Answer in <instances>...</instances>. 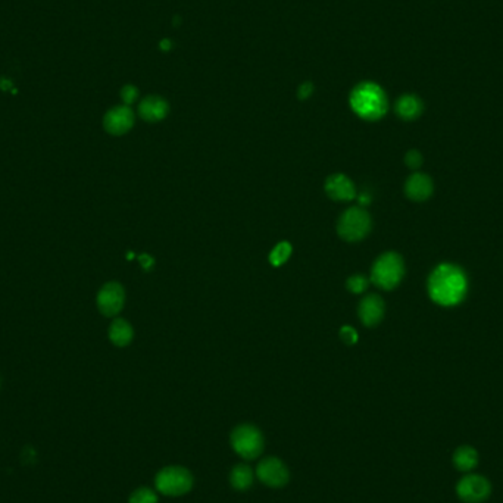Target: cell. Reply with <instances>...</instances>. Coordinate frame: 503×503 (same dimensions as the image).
Here are the masks:
<instances>
[{"instance_id":"cell-7","label":"cell","mask_w":503,"mask_h":503,"mask_svg":"<svg viewBox=\"0 0 503 503\" xmlns=\"http://www.w3.org/2000/svg\"><path fill=\"white\" fill-rule=\"evenodd\" d=\"M256 477L259 478V482L263 484H267L268 487H283L289 483V469H287L285 464L274 457L263 458L258 467H256Z\"/></svg>"},{"instance_id":"cell-12","label":"cell","mask_w":503,"mask_h":503,"mask_svg":"<svg viewBox=\"0 0 503 503\" xmlns=\"http://www.w3.org/2000/svg\"><path fill=\"white\" fill-rule=\"evenodd\" d=\"M357 315L367 327H375L385 317V302L377 295H370L359 303Z\"/></svg>"},{"instance_id":"cell-1","label":"cell","mask_w":503,"mask_h":503,"mask_svg":"<svg viewBox=\"0 0 503 503\" xmlns=\"http://www.w3.org/2000/svg\"><path fill=\"white\" fill-rule=\"evenodd\" d=\"M468 293V278L465 273L453 263H440L428 278V295L440 306H457Z\"/></svg>"},{"instance_id":"cell-16","label":"cell","mask_w":503,"mask_h":503,"mask_svg":"<svg viewBox=\"0 0 503 503\" xmlns=\"http://www.w3.org/2000/svg\"><path fill=\"white\" fill-rule=\"evenodd\" d=\"M133 327L126 320H115L109 327V339L118 347L127 346L133 340Z\"/></svg>"},{"instance_id":"cell-13","label":"cell","mask_w":503,"mask_h":503,"mask_svg":"<svg viewBox=\"0 0 503 503\" xmlns=\"http://www.w3.org/2000/svg\"><path fill=\"white\" fill-rule=\"evenodd\" d=\"M435 191V184L427 174L415 173L412 174L405 184V193L414 202H424L431 198Z\"/></svg>"},{"instance_id":"cell-27","label":"cell","mask_w":503,"mask_h":503,"mask_svg":"<svg viewBox=\"0 0 503 503\" xmlns=\"http://www.w3.org/2000/svg\"><path fill=\"white\" fill-rule=\"evenodd\" d=\"M359 202H361V205H367L370 202V198L362 195V196H359Z\"/></svg>"},{"instance_id":"cell-11","label":"cell","mask_w":503,"mask_h":503,"mask_svg":"<svg viewBox=\"0 0 503 503\" xmlns=\"http://www.w3.org/2000/svg\"><path fill=\"white\" fill-rule=\"evenodd\" d=\"M325 191L332 200L349 202L356 198L355 184L345 174H334L325 181Z\"/></svg>"},{"instance_id":"cell-24","label":"cell","mask_w":503,"mask_h":503,"mask_svg":"<svg viewBox=\"0 0 503 503\" xmlns=\"http://www.w3.org/2000/svg\"><path fill=\"white\" fill-rule=\"evenodd\" d=\"M340 337L346 345H355L357 342V334L352 327H343L340 330Z\"/></svg>"},{"instance_id":"cell-2","label":"cell","mask_w":503,"mask_h":503,"mask_svg":"<svg viewBox=\"0 0 503 503\" xmlns=\"http://www.w3.org/2000/svg\"><path fill=\"white\" fill-rule=\"evenodd\" d=\"M350 106L356 115L377 121L386 115L389 109L387 96L380 86L374 83H362L353 88L350 94Z\"/></svg>"},{"instance_id":"cell-22","label":"cell","mask_w":503,"mask_h":503,"mask_svg":"<svg viewBox=\"0 0 503 503\" xmlns=\"http://www.w3.org/2000/svg\"><path fill=\"white\" fill-rule=\"evenodd\" d=\"M424 158L418 151H410L405 156V163L408 165V168L411 170H418V168L422 165Z\"/></svg>"},{"instance_id":"cell-4","label":"cell","mask_w":503,"mask_h":503,"mask_svg":"<svg viewBox=\"0 0 503 503\" xmlns=\"http://www.w3.org/2000/svg\"><path fill=\"white\" fill-rule=\"evenodd\" d=\"M231 446L238 457L252 461L260 457L263 452V436L260 430L252 424L237 425L230 436Z\"/></svg>"},{"instance_id":"cell-26","label":"cell","mask_w":503,"mask_h":503,"mask_svg":"<svg viewBox=\"0 0 503 503\" xmlns=\"http://www.w3.org/2000/svg\"><path fill=\"white\" fill-rule=\"evenodd\" d=\"M140 262H141V267L145 268V270H151L152 265H153V259L149 256V255H141L140 258Z\"/></svg>"},{"instance_id":"cell-8","label":"cell","mask_w":503,"mask_h":503,"mask_svg":"<svg viewBox=\"0 0 503 503\" xmlns=\"http://www.w3.org/2000/svg\"><path fill=\"white\" fill-rule=\"evenodd\" d=\"M490 492L492 486L487 478L478 474L464 477L457 486L458 496L467 503H482L490 496Z\"/></svg>"},{"instance_id":"cell-17","label":"cell","mask_w":503,"mask_h":503,"mask_svg":"<svg viewBox=\"0 0 503 503\" xmlns=\"http://www.w3.org/2000/svg\"><path fill=\"white\" fill-rule=\"evenodd\" d=\"M230 483L238 492H245V490L250 489V486L253 484L252 468L246 464L235 465L230 472Z\"/></svg>"},{"instance_id":"cell-9","label":"cell","mask_w":503,"mask_h":503,"mask_svg":"<svg viewBox=\"0 0 503 503\" xmlns=\"http://www.w3.org/2000/svg\"><path fill=\"white\" fill-rule=\"evenodd\" d=\"M126 292L119 283H106L98 295V308L105 317H115L124 306Z\"/></svg>"},{"instance_id":"cell-25","label":"cell","mask_w":503,"mask_h":503,"mask_svg":"<svg viewBox=\"0 0 503 503\" xmlns=\"http://www.w3.org/2000/svg\"><path fill=\"white\" fill-rule=\"evenodd\" d=\"M313 84H310V83H305L303 86H300V88H299V98L300 99H306V98H309V96L310 94H313Z\"/></svg>"},{"instance_id":"cell-15","label":"cell","mask_w":503,"mask_h":503,"mask_svg":"<svg viewBox=\"0 0 503 503\" xmlns=\"http://www.w3.org/2000/svg\"><path fill=\"white\" fill-rule=\"evenodd\" d=\"M422 101L414 94H405L396 102V113L405 121H414L422 113Z\"/></svg>"},{"instance_id":"cell-18","label":"cell","mask_w":503,"mask_h":503,"mask_svg":"<svg viewBox=\"0 0 503 503\" xmlns=\"http://www.w3.org/2000/svg\"><path fill=\"white\" fill-rule=\"evenodd\" d=\"M478 464V453L471 446H461L453 453V465L459 471H471Z\"/></svg>"},{"instance_id":"cell-20","label":"cell","mask_w":503,"mask_h":503,"mask_svg":"<svg viewBox=\"0 0 503 503\" xmlns=\"http://www.w3.org/2000/svg\"><path fill=\"white\" fill-rule=\"evenodd\" d=\"M128 503H158V494L148 487H140L130 496Z\"/></svg>"},{"instance_id":"cell-10","label":"cell","mask_w":503,"mask_h":503,"mask_svg":"<svg viewBox=\"0 0 503 503\" xmlns=\"http://www.w3.org/2000/svg\"><path fill=\"white\" fill-rule=\"evenodd\" d=\"M134 126V113L127 106H115L106 112L103 118V127L112 136H123Z\"/></svg>"},{"instance_id":"cell-3","label":"cell","mask_w":503,"mask_h":503,"mask_svg":"<svg viewBox=\"0 0 503 503\" xmlns=\"http://www.w3.org/2000/svg\"><path fill=\"white\" fill-rule=\"evenodd\" d=\"M405 275V263L399 253H382L372 265L371 281L382 290H393Z\"/></svg>"},{"instance_id":"cell-21","label":"cell","mask_w":503,"mask_h":503,"mask_svg":"<svg viewBox=\"0 0 503 503\" xmlns=\"http://www.w3.org/2000/svg\"><path fill=\"white\" fill-rule=\"evenodd\" d=\"M368 284H370V280H368L365 275H362V274L352 275V277L346 281L347 290H350L352 293H362V292H365Z\"/></svg>"},{"instance_id":"cell-14","label":"cell","mask_w":503,"mask_h":503,"mask_svg":"<svg viewBox=\"0 0 503 503\" xmlns=\"http://www.w3.org/2000/svg\"><path fill=\"white\" fill-rule=\"evenodd\" d=\"M170 111L166 101H163L159 96H148V98L143 99L138 105V113L140 116L148 123H158L161 119H163Z\"/></svg>"},{"instance_id":"cell-6","label":"cell","mask_w":503,"mask_h":503,"mask_svg":"<svg viewBox=\"0 0 503 503\" xmlns=\"http://www.w3.org/2000/svg\"><path fill=\"white\" fill-rule=\"evenodd\" d=\"M370 231L371 217L361 206H352L345 210L337 224V233L346 242H361Z\"/></svg>"},{"instance_id":"cell-5","label":"cell","mask_w":503,"mask_h":503,"mask_svg":"<svg viewBox=\"0 0 503 503\" xmlns=\"http://www.w3.org/2000/svg\"><path fill=\"white\" fill-rule=\"evenodd\" d=\"M155 486L165 496H183L193 487V475L184 467H165L156 474Z\"/></svg>"},{"instance_id":"cell-23","label":"cell","mask_w":503,"mask_h":503,"mask_svg":"<svg viewBox=\"0 0 503 503\" xmlns=\"http://www.w3.org/2000/svg\"><path fill=\"white\" fill-rule=\"evenodd\" d=\"M137 96H138V90H137L134 86H126V87L121 90V98H123V101H124V103H126L127 106L131 105L133 102H136Z\"/></svg>"},{"instance_id":"cell-19","label":"cell","mask_w":503,"mask_h":503,"mask_svg":"<svg viewBox=\"0 0 503 503\" xmlns=\"http://www.w3.org/2000/svg\"><path fill=\"white\" fill-rule=\"evenodd\" d=\"M290 253H292V246H290L289 243L283 242V243H280V245H277V246L274 248V250L271 252L270 260H271L273 265L280 267V265H283V263H284L287 259H289Z\"/></svg>"}]
</instances>
